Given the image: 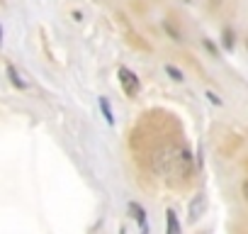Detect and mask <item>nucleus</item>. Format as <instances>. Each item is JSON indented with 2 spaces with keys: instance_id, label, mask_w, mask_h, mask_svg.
Returning a JSON list of instances; mask_svg holds the SVG:
<instances>
[{
  "instance_id": "f257e3e1",
  "label": "nucleus",
  "mask_w": 248,
  "mask_h": 234,
  "mask_svg": "<svg viewBox=\"0 0 248 234\" xmlns=\"http://www.w3.org/2000/svg\"><path fill=\"white\" fill-rule=\"evenodd\" d=\"M119 83H122V88H124V93H127L129 98H134L137 93H139V78L129 71V68H119Z\"/></svg>"
},
{
  "instance_id": "f03ea898",
  "label": "nucleus",
  "mask_w": 248,
  "mask_h": 234,
  "mask_svg": "<svg viewBox=\"0 0 248 234\" xmlns=\"http://www.w3.org/2000/svg\"><path fill=\"white\" fill-rule=\"evenodd\" d=\"M119 25H122V30H124V34H127V37H129V42H132V44H137L139 49H149V47H146V44L141 42V37H139V34H137V32H134V30L129 27V22H127V17H124V15H119Z\"/></svg>"
},
{
  "instance_id": "7ed1b4c3",
  "label": "nucleus",
  "mask_w": 248,
  "mask_h": 234,
  "mask_svg": "<svg viewBox=\"0 0 248 234\" xmlns=\"http://www.w3.org/2000/svg\"><path fill=\"white\" fill-rule=\"evenodd\" d=\"M168 232H170V234H178V232H180V224H178L173 210H168Z\"/></svg>"
},
{
  "instance_id": "20e7f679",
  "label": "nucleus",
  "mask_w": 248,
  "mask_h": 234,
  "mask_svg": "<svg viewBox=\"0 0 248 234\" xmlns=\"http://www.w3.org/2000/svg\"><path fill=\"white\" fill-rule=\"evenodd\" d=\"M129 210H132V215H134V217L139 219V224H141V229H146V224H144V210H141V207H139L137 202H132V205H129Z\"/></svg>"
},
{
  "instance_id": "39448f33",
  "label": "nucleus",
  "mask_w": 248,
  "mask_h": 234,
  "mask_svg": "<svg viewBox=\"0 0 248 234\" xmlns=\"http://www.w3.org/2000/svg\"><path fill=\"white\" fill-rule=\"evenodd\" d=\"M202 205H204V198L200 195V198H197V202H195V205H190V219H197V217H200L197 212L202 210Z\"/></svg>"
},
{
  "instance_id": "423d86ee",
  "label": "nucleus",
  "mask_w": 248,
  "mask_h": 234,
  "mask_svg": "<svg viewBox=\"0 0 248 234\" xmlns=\"http://www.w3.org/2000/svg\"><path fill=\"white\" fill-rule=\"evenodd\" d=\"M166 73H168V76H170L173 81H178V83L183 81V73H180V68H175L173 64H168V66H166Z\"/></svg>"
},
{
  "instance_id": "0eeeda50",
  "label": "nucleus",
  "mask_w": 248,
  "mask_h": 234,
  "mask_svg": "<svg viewBox=\"0 0 248 234\" xmlns=\"http://www.w3.org/2000/svg\"><path fill=\"white\" fill-rule=\"evenodd\" d=\"M207 98H209V100H212V102H217V105H219V102H221V100H219V98H217V95H212V93H207Z\"/></svg>"
},
{
  "instance_id": "6e6552de",
  "label": "nucleus",
  "mask_w": 248,
  "mask_h": 234,
  "mask_svg": "<svg viewBox=\"0 0 248 234\" xmlns=\"http://www.w3.org/2000/svg\"><path fill=\"white\" fill-rule=\"evenodd\" d=\"M243 195H246V200H248V181L243 183Z\"/></svg>"
}]
</instances>
